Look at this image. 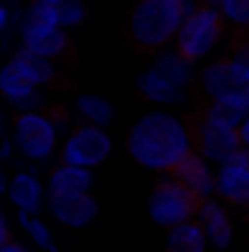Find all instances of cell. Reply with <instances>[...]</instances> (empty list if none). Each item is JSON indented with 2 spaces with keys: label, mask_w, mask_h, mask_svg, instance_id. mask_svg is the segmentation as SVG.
<instances>
[{
  "label": "cell",
  "mask_w": 249,
  "mask_h": 252,
  "mask_svg": "<svg viewBox=\"0 0 249 252\" xmlns=\"http://www.w3.org/2000/svg\"><path fill=\"white\" fill-rule=\"evenodd\" d=\"M15 62L21 64V70L30 76L32 85H47V82H53V76H56L50 59H44V56H38V53H32V50H27V47L15 56Z\"/></svg>",
  "instance_id": "obj_19"
},
{
  "label": "cell",
  "mask_w": 249,
  "mask_h": 252,
  "mask_svg": "<svg viewBox=\"0 0 249 252\" xmlns=\"http://www.w3.org/2000/svg\"><path fill=\"white\" fill-rule=\"evenodd\" d=\"M15 144L27 158L44 161L56 147V124L44 112H21L15 118Z\"/></svg>",
  "instance_id": "obj_5"
},
{
  "label": "cell",
  "mask_w": 249,
  "mask_h": 252,
  "mask_svg": "<svg viewBox=\"0 0 249 252\" xmlns=\"http://www.w3.org/2000/svg\"><path fill=\"white\" fill-rule=\"evenodd\" d=\"M0 252H30L27 247H21V244H15V241H6L3 247H0Z\"/></svg>",
  "instance_id": "obj_28"
},
{
  "label": "cell",
  "mask_w": 249,
  "mask_h": 252,
  "mask_svg": "<svg viewBox=\"0 0 249 252\" xmlns=\"http://www.w3.org/2000/svg\"><path fill=\"white\" fill-rule=\"evenodd\" d=\"M223 35V18L214 9H196L179 27V56L187 62L202 59Z\"/></svg>",
  "instance_id": "obj_4"
},
{
  "label": "cell",
  "mask_w": 249,
  "mask_h": 252,
  "mask_svg": "<svg viewBox=\"0 0 249 252\" xmlns=\"http://www.w3.org/2000/svg\"><path fill=\"white\" fill-rule=\"evenodd\" d=\"M32 27H59V6H50V3H35L30 9V21Z\"/></svg>",
  "instance_id": "obj_24"
},
{
  "label": "cell",
  "mask_w": 249,
  "mask_h": 252,
  "mask_svg": "<svg viewBox=\"0 0 249 252\" xmlns=\"http://www.w3.org/2000/svg\"><path fill=\"white\" fill-rule=\"evenodd\" d=\"M35 3H50V6H59V3H64V0H35Z\"/></svg>",
  "instance_id": "obj_32"
},
{
  "label": "cell",
  "mask_w": 249,
  "mask_h": 252,
  "mask_svg": "<svg viewBox=\"0 0 249 252\" xmlns=\"http://www.w3.org/2000/svg\"><path fill=\"white\" fill-rule=\"evenodd\" d=\"M247 115H249V91H241V88H235L226 97L214 100V106L208 109L211 121L226 124V126H232V129H238V126L244 124Z\"/></svg>",
  "instance_id": "obj_15"
},
{
  "label": "cell",
  "mask_w": 249,
  "mask_h": 252,
  "mask_svg": "<svg viewBox=\"0 0 249 252\" xmlns=\"http://www.w3.org/2000/svg\"><path fill=\"white\" fill-rule=\"evenodd\" d=\"M91 170L76 167V164H62L50 176V196H64V193H88L91 188Z\"/></svg>",
  "instance_id": "obj_16"
},
{
  "label": "cell",
  "mask_w": 249,
  "mask_h": 252,
  "mask_svg": "<svg viewBox=\"0 0 249 252\" xmlns=\"http://www.w3.org/2000/svg\"><path fill=\"white\" fill-rule=\"evenodd\" d=\"M6 185H9V182H6V176H3V170H0V193L6 190Z\"/></svg>",
  "instance_id": "obj_31"
},
{
  "label": "cell",
  "mask_w": 249,
  "mask_h": 252,
  "mask_svg": "<svg viewBox=\"0 0 249 252\" xmlns=\"http://www.w3.org/2000/svg\"><path fill=\"white\" fill-rule=\"evenodd\" d=\"M202 199L205 196H199L196 190H190L185 182L164 179V182H158L156 190L150 193V217L158 226H167V229L170 226H179V223L190 220L199 211Z\"/></svg>",
  "instance_id": "obj_3"
},
{
  "label": "cell",
  "mask_w": 249,
  "mask_h": 252,
  "mask_svg": "<svg viewBox=\"0 0 249 252\" xmlns=\"http://www.w3.org/2000/svg\"><path fill=\"white\" fill-rule=\"evenodd\" d=\"M156 70H158V73H164L170 82H176V85L182 88V85L187 82V76H190V62L182 59V56L176 53V56H164L161 62L156 64Z\"/></svg>",
  "instance_id": "obj_22"
},
{
  "label": "cell",
  "mask_w": 249,
  "mask_h": 252,
  "mask_svg": "<svg viewBox=\"0 0 249 252\" xmlns=\"http://www.w3.org/2000/svg\"><path fill=\"white\" fill-rule=\"evenodd\" d=\"M112 153V138L100 129V126H79L67 141H64L62 158L64 164H76V167H97L109 158Z\"/></svg>",
  "instance_id": "obj_6"
},
{
  "label": "cell",
  "mask_w": 249,
  "mask_h": 252,
  "mask_svg": "<svg viewBox=\"0 0 249 252\" xmlns=\"http://www.w3.org/2000/svg\"><path fill=\"white\" fill-rule=\"evenodd\" d=\"M205 229L202 223H179V226H170V235H167V252H205Z\"/></svg>",
  "instance_id": "obj_17"
},
{
  "label": "cell",
  "mask_w": 249,
  "mask_h": 252,
  "mask_svg": "<svg viewBox=\"0 0 249 252\" xmlns=\"http://www.w3.org/2000/svg\"><path fill=\"white\" fill-rule=\"evenodd\" d=\"M50 211L53 217L70 226V229H82L97 217V199L88 193H64V196H50Z\"/></svg>",
  "instance_id": "obj_9"
},
{
  "label": "cell",
  "mask_w": 249,
  "mask_h": 252,
  "mask_svg": "<svg viewBox=\"0 0 249 252\" xmlns=\"http://www.w3.org/2000/svg\"><path fill=\"white\" fill-rule=\"evenodd\" d=\"M9 241V226H6V217H3V211H0V247Z\"/></svg>",
  "instance_id": "obj_29"
},
{
  "label": "cell",
  "mask_w": 249,
  "mask_h": 252,
  "mask_svg": "<svg viewBox=\"0 0 249 252\" xmlns=\"http://www.w3.org/2000/svg\"><path fill=\"white\" fill-rule=\"evenodd\" d=\"M196 214L202 217L205 238H208L217 250H226V247L232 244V223H229V217H226V208H223L220 202H214V199H202V205H199Z\"/></svg>",
  "instance_id": "obj_11"
},
{
  "label": "cell",
  "mask_w": 249,
  "mask_h": 252,
  "mask_svg": "<svg viewBox=\"0 0 249 252\" xmlns=\"http://www.w3.org/2000/svg\"><path fill=\"white\" fill-rule=\"evenodd\" d=\"M21 226L30 232V238H32L41 250L56 252V247H53V238H50V229H47L38 217H32V214H24V211H21Z\"/></svg>",
  "instance_id": "obj_23"
},
{
  "label": "cell",
  "mask_w": 249,
  "mask_h": 252,
  "mask_svg": "<svg viewBox=\"0 0 249 252\" xmlns=\"http://www.w3.org/2000/svg\"><path fill=\"white\" fill-rule=\"evenodd\" d=\"M238 135H241V147H249V115L244 118V124L238 126Z\"/></svg>",
  "instance_id": "obj_27"
},
{
  "label": "cell",
  "mask_w": 249,
  "mask_h": 252,
  "mask_svg": "<svg viewBox=\"0 0 249 252\" xmlns=\"http://www.w3.org/2000/svg\"><path fill=\"white\" fill-rule=\"evenodd\" d=\"M6 193H9V199L15 202L18 211L38 214V208H41V182L32 173H15L9 179V185H6Z\"/></svg>",
  "instance_id": "obj_14"
},
{
  "label": "cell",
  "mask_w": 249,
  "mask_h": 252,
  "mask_svg": "<svg viewBox=\"0 0 249 252\" xmlns=\"http://www.w3.org/2000/svg\"><path fill=\"white\" fill-rule=\"evenodd\" d=\"M170 176L179 179V182H185L187 188L196 190L199 196H208L214 190V179H211V173H208V167H205V161H202V156L196 150L187 153L185 158L170 170Z\"/></svg>",
  "instance_id": "obj_12"
},
{
  "label": "cell",
  "mask_w": 249,
  "mask_h": 252,
  "mask_svg": "<svg viewBox=\"0 0 249 252\" xmlns=\"http://www.w3.org/2000/svg\"><path fill=\"white\" fill-rule=\"evenodd\" d=\"M79 21H85V6L79 0H64V3H59V24L62 27H73Z\"/></svg>",
  "instance_id": "obj_26"
},
{
  "label": "cell",
  "mask_w": 249,
  "mask_h": 252,
  "mask_svg": "<svg viewBox=\"0 0 249 252\" xmlns=\"http://www.w3.org/2000/svg\"><path fill=\"white\" fill-rule=\"evenodd\" d=\"M138 91L147 97V100H156V103H179L182 100V91L176 82H170L164 73L158 70H147L141 79H138Z\"/></svg>",
  "instance_id": "obj_18"
},
{
  "label": "cell",
  "mask_w": 249,
  "mask_h": 252,
  "mask_svg": "<svg viewBox=\"0 0 249 252\" xmlns=\"http://www.w3.org/2000/svg\"><path fill=\"white\" fill-rule=\"evenodd\" d=\"M185 18V0H138V6L129 15V30L138 47L156 50L167 44Z\"/></svg>",
  "instance_id": "obj_2"
},
{
  "label": "cell",
  "mask_w": 249,
  "mask_h": 252,
  "mask_svg": "<svg viewBox=\"0 0 249 252\" xmlns=\"http://www.w3.org/2000/svg\"><path fill=\"white\" fill-rule=\"evenodd\" d=\"M214 188L232 202H249V147H238L223 161Z\"/></svg>",
  "instance_id": "obj_7"
},
{
  "label": "cell",
  "mask_w": 249,
  "mask_h": 252,
  "mask_svg": "<svg viewBox=\"0 0 249 252\" xmlns=\"http://www.w3.org/2000/svg\"><path fill=\"white\" fill-rule=\"evenodd\" d=\"M24 47L44 56V59H53V56H62L67 50V38L59 27H32L27 24L24 27Z\"/></svg>",
  "instance_id": "obj_10"
},
{
  "label": "cell",
  "mask_w": 249,
  "mask_h": 252,
  "mask_svg": "<svg viewBox=\"0 0 249 252\" xmlns=\"http://www.w3.org/2000/svg\"><path fill=\"white\" fill-rule=\"evenodd\" d=\"M126 147H129V156L141 167L170 173L193 150V138H190V129L179 118L153 112V115H144L132 126Z\"/></svg>",
  "instance_id": "obj_1"
},
{
  "label": "cell",
  "mask_w": 249,
  "mask_h": 252,
  "mask_svg": "<svg viewBox=\"0 0 249 252\" xmlns=\"http://www.w3.org/2000/svg\"><path fill=\"white\" fill-rule=\"evenodd\" d=\"M0 94L15 106H27L35 100V85L30 82V76L21 70V64L15 59L0 70Z\"/></svg>",
  "instance_id": "obj_13"
},
{
  "label": "cell",
  "mask_w": 249,
  "mask_h": 252,
  "mask_svg": "<svg viewBox=\"0 0 249 252\" xmlns=\"http://www.w3.org/2000/svg\"><path fill=\"white\" fill-rule=\"evenodd\" d=\"M76 109L85 115V121H91L94 126H106L112 118H115L112 103L103 100V97H97V94H82V97L76 100Z\"/></svg>",
  "instance_id": "obj_21"
},
{
  "label": "cell",
  "mask_w": 249,
  "mask_h": 252,
  "mask_svg": "<svg viewBox=\"0 0 249 252\" xmlns=\"http://www.w3.org/2000/svg\"><path fill=\"white\" fill-rule=\"evenodd\" d=\"M220 3L229 21H235L238 27H249V0H220Z\"/></svg>",
  "instance_id": "obj_25"
},
{
  "label": "cell",
  "mask_w": 249,
  "mask_h": 252,
  "mask_svg": "<svg viewBox=\"0 0 249 252\" xmlns=\"http://www.w3.org/2000/svg\"><path fill=\"white\" fill-rule=\"evenodd\" d=\"M196 144H199V153L202 158H211V161H226L238 147H241V135L238 129L226 124H217L205 115V121L196 129Z\"/></svg>",
  "instance_id": "obj_8"
},
{
  "label": "cell",
  "mask_w": 249,
  "mask_h": 252,
  "mask_svg": "<svg viewBox=\"0 0 249 252\" xmlns=\"http://www.w3.org/2000/svg\"><path fill=\"white\" fill-rule=\"evenodd\" d=\"M202 85H205V91H208L214 100H220V97H226L229 91H235V82H232V67H229V62L211 64V67L202 73Z\"/></svg>",
  "instance_id": "obj_20"
},
{
  "label": "cell",
  "mask_w": 249,
  "mask_h": 252,
  "mask_svg": "<svg viewBox=\"0 0 249 252\" xmlns=\"http://www.w3.org/2000/svg\"><path fill=\"white\" fill-rule=\"evenodd\" d=\"M6 21H9V12H6V9H3V6H0V30H3V27H6Z\"/></svg>",
  "instance_id": "obj_30"
}]
</instances>
